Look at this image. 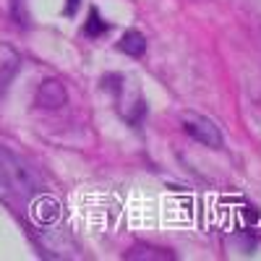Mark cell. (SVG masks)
I'll return each mask as SVG.
<instances>
[{
	"instance_id": "obj_8",
	"label": "cell",
	"mask_w": 261,
	"mask_h": 261,
	"mask_svg": "<svg viewBox=\"0 0 261 261\" xmlns=\"http://www.w3.org/2000/svg\"><path fill=\"white\" fill-rule=\"evenodd\" d=\"M84 32L89 34V37H99V34H105V32H107V24H105V21L99 18L97 8H92V11H89V21H86Z\"/></svg>"
},
{
	"instance_id": "obj_1",
	"label": "cell",
	"mask_w": 261,
	"mask_h": 261,
	"mask_svg": "<svg viewBox=\"0 0 261 261\" xmlns=\"http://www.w3.org/2000/svg\"><path fill=\"white\" fill-rule=\"evenodd\" d=\"M102 89H107L113 94L115 110L120 113V118L125 123H130L134 128H139L146 118V99L141 94V86L134 76L128 73H107L102 76Z\"/></svg>"
},
{
	"instance_id": "obj_9",
	"label": "cell",
	"mask_w": 261,
	"mask_h": 261,
	"mask_svg": "<svg viewBox=\"0 0 261 261\" xmlns=\"http://www.w3.org/2000/svg\"><path fill=\"white\" fill-rule=\"evenodd\" d=\"M8 196H11V180H8L3 162H0V199H8Z\"/></svg>"
},
{
	"instance_id": "obj_2",
	"label": "cell",
	"mask_w": 261,
	"mask_h": 261,
	"mask_svg": "<svg viewBox=\"0 0 261 261\" xmlns=\"http://www.w3.org/2000/svg\"><path fill=\"white\" fill-rule=\"evenodd\" d=\"M180 128L186 130L193 141H199V144H204V146H209V149H222V144H225L220 128H217V123L209 120L206 115L183 113V115H180Z\"/></svg>"
},
{
	"instance_id": "obj_6",
	"label": "cell",
	"mask_w": 261,
	"mask_h": 261,
	"mask_svg": "<svg viewBox=\"0 0 261 261\" xmlns=\"http://www.w3.org/2000/svg\"><path fill=\"white\" fill-rule=\"evenodd\" d=\"M32 214H34V220L39 225H50V222H55L60 217V206H58L55 199H50V196H42V199H37Z\"/></svg>"
},
{
	"instance_id": "obj_7",
	"label": "cell",
	"mask_w": 261,
	"mask_h": 261,
	"mask_svg": "<svg viewBox=\"0 0 261 261\" xmlns=\"http://www.w3.org/2000/svg\"><path fill=\"white\" fill-rule=\"evenodd\" d=\"M157 248H151V246H141V248H134L130 253H125V258L128 261H136V258H160V261H165V258H172V253L170 251H160V253H154Z\"/></svg>"
},
{
	"instance_id": "obj_3",
	"label": "cell",
	"mask_w": 261,
	"mask_h": 261,
	"mask_svg": "<svg viewBox=\"0 0 261 261\" xmlns=\"http://www.w3.org/2000/svg\"><path fill=\"white\" fill-rule=\"evenodd\" d=\"M18 68H21V53L8 42H0V99L8 94Z\"/></svg>"
},
{
	"instance_id": "obj_4",
	"label": "cell",
	"mask_w": 261,
	"mask_h": 261,
	"mask_svg": "<svg viewBox=\"0 0 261 261\" xmlns=\"http://www.w3.org/2000/svg\"><path fill=\"white\" fill-rule=\"evenodd\" d=\"M68 94H65V86L58 81V79H47L39 84L37 89V105L45 107V110H58V107L65 105Z\"/></svg>"
},
{
	"instance_id": "obj_5",
	"label": "cell",
	"mask_w": 261,
	"mask_h": 261,
	"mask_svg": "<svg viewBox=\"0 0 261 261\" xmlns=\"http://www.w3.org/2000/svg\"><path fill=\"white\" fill-rule=\"evenodd\" d=\"M118 50L125 53V55H130V58H141L146 53V37L139 29H128L120 37V42H118Z\"/></svg>"
},
{
	"instance_id": "obj_10",
	"label": "cell",
	"mask_w": 261,
	"mask_h": 261,
	"mask_svg": "<svg viewBox=\"0 0 261 261\" xmlns=\"http://www.w3.org/2000/svg\"><path fill=\"white\" fill-rule=\"evenodd\" d=\"M76 6H79V0H68V6H65V16H73L76 13Z\"/></svg>"
}]
</instances>
